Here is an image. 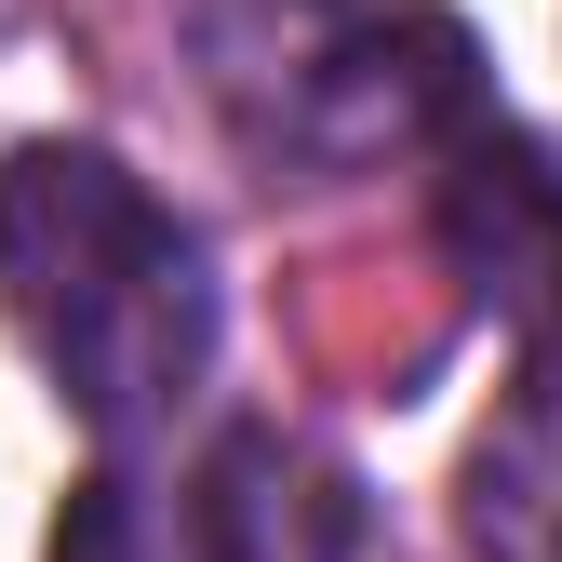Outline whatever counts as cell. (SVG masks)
Here are the masks:
<instances>
[{
  "mask_svg": "<svg viewBox=\"0 0 562 562\" xmlns=\"http://www.w3.org/2000/svg\"><path fill=\"white\" fill-rule=\"evenodd\" d=\"M469 549L482 562H562V348H536V375L496 402V429L469 442Z\"/></svg>",
  "mask_w": 562,
  "mask_h": 562,
  "instance_id": "5b68a950",
  "label": "cell"
},
{
  "mask_svg": "<svg viewBox=\"0 0 562 562\" xmlns=\"http://www.w3.org/2000/svg\"><path fill=\"white\" fill-rule=\"evenodd\" d=\"M188 41L241 148L281 175H375L482 108L469 27L429 0H188Z\"/></svg>",
  "mask_w": 562,
  "mask_h": 562,
  "instance_id": "7a4b0ae2",
  "label": "cell"
},
{
  "mask_svg": "<svg viewBox=\"0 0 562 562\" xmlns=\"http://www.w3.org/2000/svg\"><path fill=\"white\" fill-rule=\"evenodd\" d=\"M0 308L41 348L54 402L108 442H148L215 362V268L108 148L0 161Z\"/></svg>",
  "mask_w": 562,
  "mask_h": 562,
  "instance_id": "6da1fadb",
  "label": "cell"
},
{
  "mask_svg": "<svg viewBox=\"0 0 562 562\" xmlns=\"http://www.w3.org/2000/svg\"><path fill=\"white\" fill-rule=\"evenodd\" d=\"M54 562H362V482L295 429H215L188 469H94Z\"/></svg>",
  "mask_w": 562,
  "mask_h": 562,
  "instance_id": "3957f363",
  "label": "cell"
},
{
  "mask_svg": "<svg viewBox=\"0 0 562 562\" xmlns=\"http://www.w3.org/2000/svg\"><path fill=\"white\" fill-rule=\"evenodd\" d=\"M442 255L496 322L562 348V161L509 121H456L442 134Z\"/></svg>",
  "mask_w": 562,
  "mask_h": 562,
  "instance_id": "277c9868",
  "label": "cell"
}]
</instances>
